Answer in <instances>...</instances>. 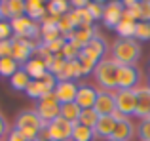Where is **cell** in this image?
<instances>
[{"instance_id": "1", "label": "cell", "mask_w": 150, "mask_h": 141, "mask_svg": "<svg viewBox=\"0 0 150 141\" xmlns=\"http://www.w3.org/2000/svg\"><path fill=\"white\" fill-rule=\"evenodd\" d=\"M141 53H143V50L135 38H118L110 46V57L122 67L124 65L135 67L141 59Z\"/></svg>"}, {"instance_id": "2", "label": "cell", "mask_w": 150, "mask_h": 141, "mask_svg": "<svg viewBox=\"0 0 150 141\" xmlns=\"http://www.w3.org/2000/svg\"><path fill=\"white\" fill-rule=\"evenodd\" d=\"M118 70H120V65L112 57L110 56L103 57L95 65V70H93V76H95L99 90H103V92H116L118 90Z\"/></svg>"}, {"instance_id": "3", "label": "cell", "mask_w": 150, "mask_h": 141, "mask_svg": "<svg viewBox=\"0 0 150 141\" xmlns=\"http://www.w3.org/2000/svg\"><path fill=\"white\" fill-rule=\"evenodd\" d=\"M15 128L21 132L27 141H34L46 128V122L38 116L36 109H25L15 118Z\"/></svg>"}, {"instance_id": "4", "label": "cell", "mask_w": 150, "mask_h": 141, "mask_svg": "<svg viewBox=\"0 0 150 141\" xmlns=\"http://www.w3.org/2000/svg\"><path fill=\"white\" fill-rule=\"evenodd\" d=\"M13 29V36L23 38V40H40V23L33 21L30 17H15L10 21Z\"/></svg>"}, {"instance_id": "5", "label": "cell", "mask_w": 150, "mask_h": 141, "mask_svg": "<svg viewBox=\"0 0 150 141\" xmlns=\"http://www.w3.org/2000/svg\"><path fill=\"white\" fill-rule=\"evenodd\" d=\"M11 42H13V52H11V57H13L21 67L29 59H33V57H34V50L42 44V40H23V38H17V36L11 38Z\"/></svg>"}, {"instance_id": "6", "label": "cell", "mask_w": 150, "mask_h": 141, "mask_svg": "<svg viewBox=\"0 0 150 141\" xmlns=\"http://www.w3.org/2000/svg\"><path fill=\"white\" fill-rule=\"evenodd\" d=\"M36 113L46 124L61 116V103H59L57 97L53 95V92L46 93V95L36 103Z\"/></svg>"}, {"instance_id": "7", "label": "cell", "mask_w": 150, "mask_h": 141, "mask_svg": "<svg viewBox=\"0 0 150 141\" xmlns=\"http://www.w3.org/2000/svg\"><path fill=\"white\" fill-rule=\"evenodd\" d=\"M72 130H74V124H70L69 120H65L63 116L48 122L46 128H44V132L48 134L50 141H70Z\"/></svg>"}, {"instance_id": "8", "label": "cell", "mask_w": 150, "mask_h": 141, "mask_svg": "<svg viewBox=\"0 0 150 141\" xmlns=\"http://www.w3.org/2000/svg\"><path fill=\"white\" fill-rule=\"evenodd\" d=\"M114 99H116V111H120L127 118L135 116V109H137L135 90H116L114 92Z\"/></svg>"}, {"instance_id": "9", "label": "cell", "mask_w": 150, "mask_h": 141, "mask_svg": "<svg viewBox=\"0 0 150 141\" xmlns=\"http://www.w3.org/2000/svg\"><path fill=\"white\" fill-rule=\"evenodd\" d=\"M141 82V73L137 67H129V65H120L118 70V90H133L137 88Z\"/></svg>"}, {"instance_id": "10", "label": "cell", "mask_w": 150, "mask_h": 141, "mask_svg": "<svg viewBox=\"0 0 150 141\" xmlns=\"http://www.w3.org/2000/svg\"><path fill=\"white\" fill-rule=\"evenodd\" d=\"M97 95H99V88H95L93 84H78V93H76V103L78 107L84 111V109H93L97 101Z\"/></svg>"}, {"instance_id": "11", "label": "cell", "mask_w": 150, "mask_h": 141, "mask_svg": "<svg viewBox=\"0 0 150 141\" xmlns=\"http://www.w3.org/2000/svg\"><path fill=\"white\" fill-rule=\"evenodd\" d=\"M124 2H118V0H112V2H106L105 8V15H103V23H105L106 29H116L120 25L122 17H124Z\"/></svg>"}, {"instance_id": "12", "label": "cell", "mask_w": 150, "mask_h": 141, "mask_svg": "<svg viewBox=\"0 0 150 141\" xmlns=\"http://www.w3.org/2000/svg\"><path fill=\"white\" fill-rule=\"evenodd\" d=\"M76 93H78V84L72 82V80L57 82V86H55V90H53V95L57 97V101L61 105L76 101Z\"/></svg>"}, {"instance_id": "13", "label": "cell", "mask_w": 150, "mask_h": 141, "mask_svg": "<svg viewBox=\"0 0 150 141\" xmlns=\"http://www.w3.org/2000/svg\"><path fill=\"white\" fill-rule=\"evenodd\" d=\"M82 56H86V57H89L91 61L99 63L103 57H106V42H105V38L97 34L93 40H89L88 44L82 48Z\"/></svg>"}, {"instance_id": "14", "label": "cell", "mask_w": 150, "mask_h": 141, "mask_svg": "<svg viewBox=\"0 0 150 141\" xmlns=\"http://www.w3.org/2000/svg\"><path fill=\"white\" fill-rule=\"evenodd\" d=\"M93 111L99 116H112V113L116 111L114 92H103V90H99V95H97V101L93 105Z\"/></svg>"}, {"instance_id": "15", "label": "cell", "mask_w": 150, "mask_h": 141, "mask_svg": "<svg viewBox=\"0 0 150 141\" xmlns=\"http://www.w3.org/2000/svg\"><path fill=\"white\" fill-rule=\"evenodd\" d=\"M137 93V109H135V116H139L141 120L150 116V88L146 86H137L133 88Z\"/></svg>"}, {"instance_id": "16", "label": "cell", "mask_w": 150, "mask_h": 141, "mask_svg": "<svg viewBox=\"0 0 150 141\" xmlns=\"http://www.w3.org/2000/svg\"><path fill=\"white\" fill-rule=\"evenodd\" d=\"M137 134V126L131 122V118H125L122 122H116V128H114V134L110 139L114 141H131Z\"/></svg>"}, {"instance_id": "17", "label": "cell", "mask_w": 150, "mask_h": 141, "mask_svg": "<svg viewBox=\"0 0 150 141\" xmlns=\"http://www.w3.org/2000/svg\"><path fill=\"white\" fill-rule=\"evenodd\" d=\"M135 27H137V21L131 17L127 10H124V17H122L120 25L116 27V34L118 38H135Z\"/></svg>"}, {"instance_id": "18", "label": "cell", "mask_w": 150, "mask_h": 141, "mask_svg": "<svg viewBox=\"0 0 150 141\" xmlns=\"http://www.w3.org/2000/svg\"><path fill=\"white\" fill-rule=\"evenodd\" d=\"M114 128H116V120H114L112 116H99V122L93 128V132H95V137H101V139L108 141L114 134Z\"/></svg>"}, {"instance_id": "19", "label": "cell", "mask_w": 150, "mask_h": 141, "mask_svg": "<svg viewBox=\"0 0 150 141\" xmlns=\"http://www.w3.org/2000/svg\"><path fill=\"white\" fill-rule=\"evenodd\" d=\"M95 36H97V29L95 27H80V29H76L67 40L74 42V44L80 46V48H84V46L88 44L89 40H93Z\"/></svg>"}, {"instance_id": "20", "label": "cell", "mask_w": 150, "mask_h": 141, "mask_svg": "<svg viewBox=\"0 0 150 141\" xmlns=\"http://www.w3.org/2000/svg\"><path fill=\"white\" fill-rule=\"evenodd\" d=\"M21 69L25 70L33 80H40V78L48 73V67H46V63L40 59V57H33V59H29Z\"/></svg>"}, {"instance_id": "21", "label": "cell", "mask_w": 150, "mask_h": 141, "mask_svg": "<svg viewBox=\"0 0 150 141\" xmlns=\"http://www.w3.org/2000/svg\"><path fill=\"white\" fill-rule=\"evenodd\" d=\"M48 14V4L42 2V0H27V10H25V15L30 17L33 21L40 23V19Z\"/></svg>"}, {"instance_id": "22", "label": "cell", "mask_w": 150, "mask_h": 141, "mask_svg": "<svg viewBox=\"0 0 150 141\" xmlns=\"http://www.w3.org/2000/svg\"><path fill=\"white\" fill-rule=\"evenodd\" d=\"M30 82H33V78H30L23 69H19L17 73L10 78V86H11V90H15V92H25V90L29 88Z\"/></svg>"}, {"instance_id": "23", "label": "cell", "mask_w": 150, "mask_h": 141, "mask_svg": "<svg viewBox=\"0 0 150 141\" xmlns=\"http://www.w3.org/2000/svg\"><path fill=\"white\" fill-rule=\"evenodd\" d=\"M80 115H82V109L78 107L76 101L61 105V116H63L65 120H69L70 124H78V120H80Z\"/></svg>"}, {"instance_id": "24", "label": "cell", "mask_w": 150, "mask_h": 141, "mask_svg": "<svg viewBox=\"0 0 150 141\" xmlns=\"http://www.w3.org/2000/svg\"><path fill=\"white\" fill-rule=\"evenodd\" d=\"M19 69H21V65H19L13 57H4V59H0V76L11 78Z\"/></svg>"}, {"instance_id": "25", "label": "cell", "mask_w": 150, "mask_h": 141, "mask_svg": "<svg viewBox=\"0 0 150 141\" xmlns=\"http://www.w3.org/2000/svg\"><path fill=\"white\" fill-rule=\"evenodd\" d=\"M25 93H27V97H30V99L40 101L42 97H44L46 93H50V92H48V88L44 86V82H42V80H33L29 84V88L25 90Z\"/></svg>"}, {"instance_id": "26", "label": "cell", "mask_w": 150, "mask_h": 141, "mask_svg": "<svg viewBox=\"0 0 150 141\" xmlns=\"http://www.w3.org/2000/svg\"><path fill=\"white\" fill-rule=\"evenodd\" d=\"M93 139H95V132L91 128H86L82 124H74L70 141H93Z\"/></svg>"}, {"instance_id": "27", "label": "cell", "mask_w": 150, "mask_h": 141, "mask_svg": "<svg viewBox=\"0 0 150 141\" xmlns=\"http://www.w3.org/2000/svg\"><path fill=\"white\" fill-rule=\"evenodd\" d=\"M61 38H65V36L61 34V31H59L57 27H44V29L40 27V40H42V44H50V42L61 40Z\"/></svg>"}, {"instance_id": "28", "label": "cell", "mask_w": 150, "mask_h": 141, "mask_svg": "<svg viewBox=\"0 0 150 141\" xmlns=\"http://www.w3.org/2000/svg\"><path fill=\"white\" fill-rule=\"evenodd\" d=\"M70 11V2L67 0H50L48 2V14L51 15H65Z\"/></svg>"}, {"instance_id": "29", "label": "cell", "mask_w": 150, "mask_h": 141, "mask_svg": "<svg viewBox=\"0 0 150 141\" xmlns=\"http://www.w3.org/2000/svg\"><path fill=\"white\" fill-rule=\"evenodd\" d=\"M105 8H106V2H101V0H93V2H88L86 10L89 11V15L93 17V21H103V15H105Z\"/></svg>"}, {"instance_id": "30", "label": "cell", "mask_w": 150, "mask_h": 141, "mask_svg": "<svg viewBox=\"0 0 150 141\" xmlns=\"http://www.w3.org/2000/svg\"><path fill=\"white\" fill-rule=\"evenodd\" d=\"M97 122H99V115L93 109H84L80 115V120H78V124H82L86 128H91V130L97 126Z\"/></svg>"}, {"instance_id": "31", "label": "cell", "mask_w": 150, "mask_h": 141, "mask_svg": "<svg viewBox=\"0 0 150 141\" xmlns=\"http://www.w3.org/2000/svg\"><path fill=\"white\" fill-rule=\"evenodd\" d=\"M80 52H82L80 46H76L74 42L67 40V44H65V48H63L61 56L65 57V61H76L78 57H80Z\"/></svg>"}, {"instance_id": "32", "label": "cell", "mask_w": 150, "mask_h": 141, "mask_svg": "<svg viewBox=\"0 0 150 141\" xmlns=\"http://www.w3.org/2000/svg\"><path fill=\"white\" fill-rule=\"evenodd\" d=\"M135 40L137 42H148L150 40V23L139 21L135 27Z\"/></svg>"}, {"instance_id": "33", "label": "cell", "mask_w": 150, "mask_h": 141, "mask_svg": "<svg viewBox=\"0 0 150 141\" xmlns=\"http://www.w3.org/2000/svg\"><path fill=\"white\" fill-rule=\"evenodd\" d=\"M57 29L61 31V34L65 36V40L74 33V31H76V29L72 27V23H70V19H69V15H67V14L61 15V19H59V23H57Z\"/></svg>"}, {"instance_id": "34", "label": "cell", "mask_w": 150, "mask_h": 141, "mask_svg": "<svg viewBox=\"0 0 150 141\" xmlns=\"http://www.w3.org/2000/svg\"><path fill=\"white\" fill-rule=\"evenodd\" d=\"M10 4V10H11V15L15 17H23L25 15V10H27V0H8Z\"/></svg>"}, {"instance_id": "35", "label": "cell", "mask_w": 150, "mask_h": 141, "mask_svg": "<svg viewBox=\"0 0 150 141\" xmlns=\"http://www.w3.org/2000/svg\"><path fill=\"white\" fill-rule=\"evenodd\" d=\"M124 8L131 14V17L135 19L137 23L141 21V2L139 0H125L124 2Z\"/></svg>"}, {"instance_id": "36", "label": "cell", "mask_w": 150, "mask_h": 141, "mask_svg": "<svg viewBox=\"0 0 150 141\" xmlns=\"http://www.w3.org/2000/svg\"><path fill=\"white\" fill-rule=\"evenodd\" d=\"M137 134H139L141 141H150V116L148 118H143L137 126Z\"/></svg>"}, {"instance_id": "37", "label": "cell", "mask_w": 150, "mask_h": 141, "mask_svg": "<svg viewBox=\"0 0 150 141\" xmlns=\"http://www.w3.org/2000/svg\"><path fill=\"white\" fill-rule=\"evenodd\" d=\"M78 61H80V65H82V70H84V76L86 74H91L93 70H95V61H91L89 57H86V56H82V52H80V57H78Z\"/></svg>"}, {"instance_id": "38", "label": "cell", "mask_w": 150, "mask_h": 141, "mask_svg": "<svg viewBox=\"0 0 150 141\" xmlns=\"http://www.w3.org/2000/svg\"><path fill=\"white\" fill-rule=\"evenodd\" d=\"M13 38V29H11L10 21H2L0 23V42L2 40H11Z\"/></svg>"}, {"instance_id": "39", "label": "cell", "mask_w": 150, "mask_h": 141, "mask_svg": "<svg viewBox=\"0 0 150 141\" xmlns=\"http://www.w3.org/2000/svg\"><path fill=\"white\" fill-rule=\"evenodd\" d=\"M11 52H13V42L11 40H2L0 42V59L11 57Z\"/></svg>"}, {"instance_id": "40", "label": "cell", "mask_w": 150, "mask_h": 141, "mask_svg": "<svg viewBox=\"0 0 150 141\" xmlns=\"http://www.w3.org/2000/svg\"><path fill=\"white\" fill-rule=\"evenodd\" d=\"M40 80L44 82V86L48 88V92H53V90H55V86H57V78H55L53 74L50 73V70H48V73H46L44 76L40 78Z\"/></svg>"}, {"instance_id": "41", "label": "cell", "mask_w": 150, "mask_h": 141, "mask_svg": "<svg viewBox=\"0 0 150 141\" xmlns=\"http://www.w3.org/2000/svg\"><path fill=\"white\" fill-rule=\"evenodd\" d=\"M141 21L150 23V0H143L141 2Z\"/></svg>"}, {"instance_id": "42", "label": "cell", "mask_w": 150, "mask_h": 141, "mask_svg": "<svg viewBox=\"0 0 150 141\" xmlns=\"http://www.w3.org/2000/svg\"><path fill=\"white\" fill-rule=\"evenodd\" d=\"M0 14H2L4 21H11V19H13V15H11V10H10V4H8V0H2V2H0Z\"/></svg>"}, {"instance_id": "43", "label": "cell", "mask_w": 150, "mask_h": 141, "mask_svg": "<svg viewBox=\"0 0 150 141\" xmlns=\"http://www.w3.org/2000/svg\"><path fill=\"white\" fill-rule=\"evenodd\" d=\"M8 132H10V124H8L6 116H4L2 113H0V141H4V139H6Z\"/></svg>"}, {"instance_id": "44", "label": "cell", "mask_w": 150, "mask_h": 141, "mask_svg": "<svg viewBox=\"0 0 150 141\" xmlns=\"http://www.w3.org/2000/svg\"><path fill=\"white\" fill-rule=\"evenodd\" d=\"M4 141H27L25 137H23V134L17 130V128H11L10 132H8V135H6V139Z\"/></svg>"}, {"instance_id": "45", "label": "cell", "mask_w": 150, "mask_h": 141, "mask_svg": "<svg viewBox=\"0 0 150 141\" xmlns=\"http://www.w3.org/2000/svg\"><path fill=\"white\" fill-rule=\"evenodd\" d=\"M48 56H51V52H50V48H48L46 44H40L36 50H34V57H40L42 61H44Z\"/></svg>"}, {"instance_id": "46", "label": "cell", "mask_w": 150, "mask_h": 141, "mask_svg": "<svg viewBox=\"0 0 150 141\" xmlns=\"http://www.w3.org/2000/svg\"><path fill=\"white\" fill-rule=\"evenodd\" d=\"M112 118L116 120V122H122V120H125L127 116H125V115H122L120 111H114V113H112Z\"/></svg>"}, {"instance_id": "47", "label": "cell", "mask_w": 150, "mask_h": 141, "mask_svg": "<svg viewBox=\"0 0 150 141\" xmlns=\"http://www.w3.org/2000/svg\"><path fill=\"white\" fill-rule=\"evenodd\" d=\"M34 141H50V139H46V137H42V135H38V137L34 139Z\"/></svg>"}, {"instance_id": "48", "label": "cell", "mask_w": 150, "mask_h": 141, "mask_svg": "<svg viewBox=\"0 0 150 141\" xmlns=\"http://www.w3.org/2000/svg\"><path fill=\"white\" fill-rule=\"evenodd\" d=\"M4 21V17H2V14H0V23H2Z\"/></svg>"}, {"instance_id": "49", "label": "cell", "mask_w": 150, "mask_h": 141, "mask_svg": "<svg viewBox=\"0 0 150 141\" xmlns=\"http://www.w3.org/2000/svg\"><path fill=\"white\" fill-rule=\"evenodd\" d=\"M148 73H150V65H148Z\"/></svg>"}, {"instance_id": "50", "label": "cell", "mask_w": 150, "mask_h": 141, "mask_svg": "<svg viewBox=\"0 0 150 141\" xmlns=\"http://www.w3.org/2000/svg\"><path fill=\"white\" fill-rule=\"evenodd\" d=\"M148 88H150V80H148Z\"/></svg>"}, {"instance_id": "51", "label": "cell", "mask_w": 150, "mask_h": 141, "mask_svg": "<svg viewBox=\"0 0 150 141\" xmlns=\"http://www.w3.org/2000/svg\"><path fill=\"white\" fill-rule=\"evenodd\" d=\"M108 141H114V139H108Z\"/></svg>"}]
</instances>
